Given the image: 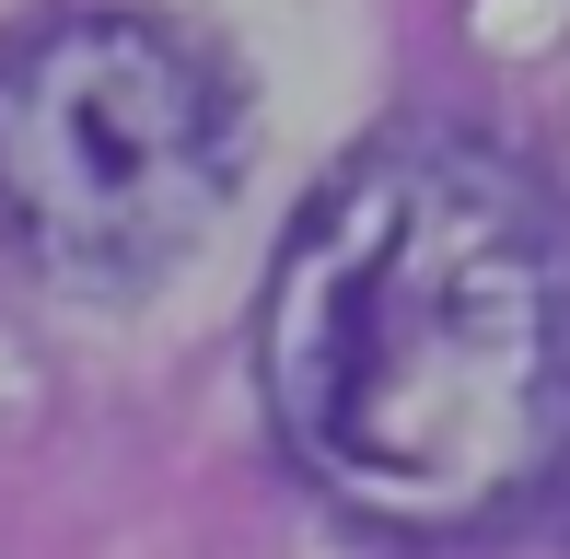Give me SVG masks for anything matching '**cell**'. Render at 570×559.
Listing matches in <instances>:
<instances>
[{
  "label": "cell",
  "mask_w": 570,
  "mask_h": 559,
  "mask_svg": "<svg viewBox=\"0 0 570 559\" xmlns=\"http://www.w3.org/2000/svg\"><path fill=\"white\" fill-rule=\"evenodd\" d=\"M245 187V82L198 23L82 0L0 36V234L47 292L140 303Z\"/></svg>",
  "instance_id": "2"
},
{
  "label": "cell",
  "mask_w": 570,
  "mask_h": 559,
  "mask_svg": "<svg viewBox=\"0 0 570 559\" xmlns=\"http://www.w3.org/2000/svg\"><path fill=\"white\" fill-rule=\"evenodd\" d=\"M256 396L373 537L512 524L570 467V198L465 129L361 140L268 257Z\"/></svg>",
  "instance_id": "1"
}]
</instances>
